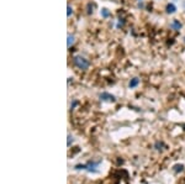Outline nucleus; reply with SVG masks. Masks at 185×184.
<instances>
[{
  "mask_svg": "<svg viewBox=\"0 0 185 184\" xmlns=\"http://www.w3.org/2000/svg\"><path fill=\"white\" fill-rule=\"evenodd\" d=\"M73 41H74V37L69 35V36H68V47H71V44L73 43Z\"/></svg>",
  "mask_w": 185,
  "mask_h": 184,
  "instance_id": "423d86ee",
  "label": "nucleus"
},
{
  "mask_svg": "<svg viewBox=\"0 0 185 184\" xmlns=\"http://www.w3.org/2000/svg\"><path fill=\"white\" fill-rule=\"evenodd\" d=\"M167 11H168V13H169V14L174 13V11H175V6L173 5V4H169V5L167 6Z\"/></svg>",
  "mask_w": 185,
  "mask_h": 184,
  "instance_id": "20e7f679",
  "label": "nucleus"
},
{
  "mask_svg": "<svg viewBox=\"0 0 185 184\" xmlns=\"http://www.w3.org/2000/svg\"><path fill=\"white\" fill-rule=\"evenodd\" d=\"M174 168H175L174 171H176V172H178V171H183V168H184V167H183V164H180V166L178 164V166H175Z\"/></svg>",
  "mask_w": 185,
  "mask_h": 184,
  "instance_id": "0eeeda50",
  "label": "nucleus"
},
{
  "mask_svg": "<svg viewBox=\"0 0 185 184\" xmlns=\"http://www.w3.org/2000/svg\"><path fill=\"white\" fill-rule=\"evenodd\" d=\"M72 141H73V138H72L71 135H69V136H68V146H71V142Z\"/></svg>",
  "mask_w": 185,
  "mask_h": 184,
  "instance_id": "6e6552de",
  "label": "nucleus"
},
{
  "mask_svg": "<svg viewBox=\"0 0 185 184\" xmlns=\"http://www.w3.org/2000/svg\"><path fill=\"white\" fill-rule=\"evenodd\" d=\"M71 14H72V7H71V6H68V16L71 15Z\"/></svg>",
  "mask_w": 185,
  "mask_h": 184,
  "instance_id": "1a4fd4ad",
  "label": "nucleus"
},
{
  "mask_svg": "<svg viewBox=\"0 0 185 184\" xmlns=\"http://www.w3.org/2000/svg\"><path fill=\"white\" fill-rule=\"evenodd\" d=\"M138 82H139V79H138V78H133L132 80L130 82V87H131V88H133V87H136V85L138 84Z\"/></svg>",
  "mask_w": 185,
  "mask_h": 184,
  "instance_id": "7ed1b4c3",
  "label": "nucleus"
},
{
  "mask_svg": "<svg viewBox=\"0 0 185 184\" xmlns=\"http://www.w3.org/2000/svg\"><path fill=\"white\" fill-rule=\"evenodd\" d=\"M172 26H173V27H174V28H175V30H179V28H180V27H182V24H180V22H178V21H174V22H173V24H172Z\"/></svg>",
  "mask_w": 185,
  "mask_h": 184,
  "instance_id": "39448f33",
  "label": "nucleus"
},
{
  "mask_svg": "<svg viewBox=\"0 0 185 184\" xmlns=\"http://www.w3.org/2000/svg\"><path fill=\"white\" fill-rule=\"evenodd\" d=\"M74 63H75L77 67H79L80 69H86L89 67V62L86 61L85 58H83V57H74Z\"/></svg>",
  "mask_w": 185,
  "mask_h": 184,
  "instance_id": "f257e3e1",
  "label": "nucleus"
},
{
  "mask_svg": "<svg viewBox=\"0 0 185 184\" xmlns=\"http://www.w3.org/2000/svg\"><path fill=\"white\" fill-rule=\"evenodd\" d=\"M100 98L105 101H115V96L111 95V94H109V93H102L100 95Z\"/></svg>",
  "mask_w": 185,
  "mask_h": 184,
  "instance_id": "f03ea898",
  "label": "nucleus"
},
{
  "mask_svg": "<svg viewBox=\"0 0 185 184\" xmlns=\"http://www.w3.org/2000/svg\"><path fill=\"white\" fill-rule=\"evenodd\" d=\"M102 14H104V16H108V11H106V9H104V10H102Z\"/></svg>",
  "mask_w": 185,
  "mask_h": 184,
  "instance_id": "9d476101",
  "label": "nucleus"
}]
</instances>
